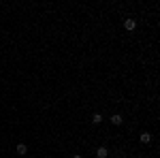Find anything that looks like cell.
<instances>
[{"label": "cell", "mask_w": 160, "mask_h": 158, "mask_svg": "<svg viewBox=\"0 0 160 158\" xmlns=\"http://www.w3.org/2000/svg\"><path fill=\"white\" fill-rule=\"evenodd\" d=\"M124 28H126L128 32H132V30L137 28V19L135 17H126V19H124Z\"/></svg>", "instance_id": "1"}, {"label": "cell", "mask_w": 160, "mask_h": 158, "mask_svg": "<svg viewBox=\"0 0 160 158\" xmlns=\"http://www.w3.org/2000/svg\"><path fill=\"white\" fill-rule=\"evenodd\" d=\"M111 124H113V126H122L124 118L120 115V113H113V115H111Z\"/></svg>", "instance_id": "2"}, {"label": "cell", "mask_w": 160, "mask_h": 158, "mask_svg": "<svg viewBox=\"0 0 160 158\" xmlns=\"http://www.w3.org/2000/svg\"><path fill=\"white\" fill-rule=\"evenodd\" d=\"M109 156V150L105 145H100V147H96V158H107Z\"/></svg>", "instance_id": "3"}, {"label": "cell", "mask_w": 160, "mask_h": 158, "mask_svg": "<svg viewBox=\"0 0 160 158\" xmlns=\"http://www.w3.org/2000/svg\"><path fill=\"white\" fill-rule=\"evenodd\" d=\"M15 152H17L19 156H26V154H28V145H26V143H17V147H15Z\"/></svg>", "instance_id": "4"}, {"label": "cell", "mask_w": 160, "mask_h": 158, "mask_svg": "<svg viewBox=\"0 0 160 158\" xmlns=\"http://www.w3.org/2000/svg\"><path fill=\"white\" fill-rule=\"evenodd\" d=\"M139 141H141V143H149V141H152V135L149 133H141L139 135Z\"/></svg>", "instance_id": "5"}, {"label": "cell", "mask_w": 160, "mask_h": 158, "mask_svg": "<svg viewBox=\"0 0 160 158\" xmlns=\"http://www.w3.org/2000/svg\"><path fill=\"white\" fill-rule=\"evenodd\" d=\"M92 122H94V124H100V122H102V115H100V113H94V115H92Z\"/></svg>", "instance_id": "6"}, {"label": "cell", "mask_w": 160, "mask_h": 158, "mask_svg": "<svg viewBox=\"0 0 160 158\" xmlns=\"http://www.w3.org/2000/svg\"><path fill=\"white\" fill-rule=\"evenodd\" d=\"M73 158H83V156H79V154H75V156Z\"/></svg>", "instance_id": "7"}]
</instances>
